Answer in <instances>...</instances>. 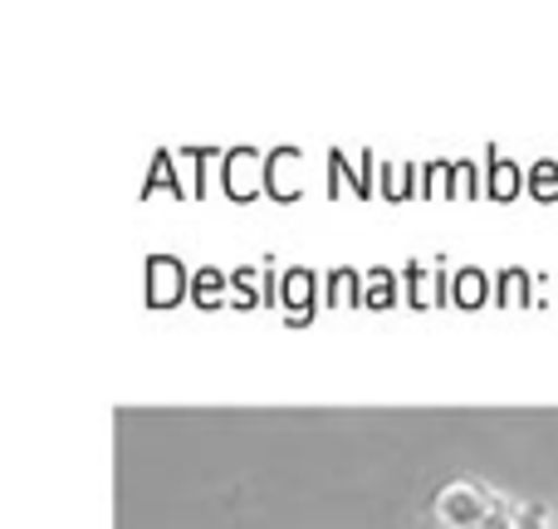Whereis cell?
I'll return each instance as SVG.
<instances>
[{
    "label": "cell",
    "mask_w": 558,
    "mask_h": 529,
    "mask_svg": "<svg viewBox=\"0 0 558 529\" xmlns=\"http://www.w3.org/2000/svg\"><path fill=\"white\" fill-rule=\"evenodd\" d=\"M514 510L520 505L505 501L500 491L481 481H446L432 501V515L441 529H514Z\"/></svg>",
    "instance_id": "obj_1"
},
{
    "label": "cell",
    "mask_w": 558,
    "mask_h": 529,
    "mask_svg": "<svg viewBox=\"0 0 558 529\" xmlns=\"http://www.w3.org/2000/svg\"><path fill=\"white\" fill-rule=\"evenodd\" d=\"M514 529H549V510L544 505H520L514 510Z\"/></svg>",
    "instance_id": "obj_2"
}]
</instances>
